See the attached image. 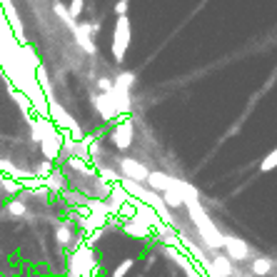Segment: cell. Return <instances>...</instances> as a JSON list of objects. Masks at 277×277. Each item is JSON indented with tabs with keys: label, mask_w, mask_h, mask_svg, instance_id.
Segmentation results:
<instances>
[{
	"label": "cell",
	"mask_w": 277,
	"mask_h": 277,
	"mask_svg": "<svg viewBox=\"0 0 277 277\" xmlns=\"http://www.w3.org/2000/svg\"><path fill=\"white\" fill-rule=\"evenodd\" d=\"M53 8H55V13L60 15V20H63V23H65V25H68V28H70V30L75 33V30H78V23H75V18L70 15V10H68V8H65L63 3H55Z\"/></svg>",
	"instance_id": "obj_8"
},
{
	"label": "cell",
	"mask_w": 277,
	"mask_h": 277,
	"mask_svg": "<svg viewBox=\"0 0 277 277\" xmlns=\"http://www.w3.org/2000/svg\"><path fill=\"white\" fill-rule=\"evenodd\" d=\"M40 142H43L45 157H48V160H55L58 152H60V135H58V130H53L50 125H45V135L40 138Z\"/></svg>",
	"instance_id": "obj_4"
},
{
	"label": "cell",
	"mask_w": 277,
	"mask_h": 277,
	"mask_svg": "<svg viewBox=\"0 0 277 277\" xmlns=\"http://www.w3.org/2000/svg\"><path fill=\"white\" fill-rule=\"evenodd\" d=\"M133 135H135V128H133V120H120L113 130V142L118 150H128L133 145Z\"/></svg>",
	"instance_id": "obj_3"
},
{
	"label": "cell",
	"mask_w": 277,
	"mask_h": 277,
	"mask_svg": "<svg viewBox=\"0 0 277 277\" xmlns=\"http://www.w3.org/2000/svg\"><path fill=\"white\" fill-rule=\"evenodd\" d=\"M128 48H130V18L128 15H118L115 30H113V60L123 63Z\"/></svg>",
	"instance_id": "obj_1"
},
{
	"label": "cell",
	"mask_w": 277,
	"mask_h": 277,
	"mask_svg": "<svg viewBox=\"0 0 277 277\" xmlns=\"http://www.w3.org/2000/svg\"><path fill=\"white\" fill-rule=\"evenodd\" d=\"M147 182H150V187L157 190V192H167V190H175V187H177V180H175V177H167V175H162V172H150Z\"/></svg>",
	"instance_id": "obj_6"
},
{
	"label": "cell",
	"mask_w": 277,
	"mask_h": 277,
	"mask_svg": "<svg viewBox=\"0 0 277 277\" xmlns=\"http://www.w3.org/2000/svg\"><path fill=\"white\" fill-rule=\"evenodd\" d=\"M93 105L98 108V113H100L105 120H115V118H118V110H115V103H113L110 93H95V95H93Z\"/></svg>",
	"instance_id": "obj_5"
},
{
	"label": "cell",
	"mask_w": 277,
	"mask_h": 277,
	"mask_svg": "<svg viewBox=\"0 0 277 277\" xmlns=\"http://www.w3.org/2000/svg\"><path fill=\"white\" fill-rule=\"evenodd\" d=\"M125 10H128V0H118L115 13H118V15H125Z\"/></svg>",
	"instance_id": "obj_13"
},
{
	"label": "cell",
	"mask_w": 277,
	"mask_h": 277,
	"mask_svg": "<svg viewBox=\"0 0 277 277\" xmlns=\"http://www.w3.org/2000/svg\"><path fill=\"white\" fill-rule=\"evenodd\" d=\"M252 272H255V275H267V272H270V260L257 257V260L252 262Z\"/></svg>",
	"instance_id": "obj_10"
},
{
	"label": "cell",
	"mask_w": 277,
	"mask_h": 277,
	"mask_svg": "<svg viewBox=\"0 0 277 277\" xmlns=\"http://www.w3.org/2000/svg\"><path fill=\"white\" fill-rule=\"evenodd\" d=\"M225 247H227L230 257H235V260H245V257L250 255L247 245H245L240 237H225Z\"/></svg>",
	"instance_id": "obj_7"
},
{
	"label": "cell",
	"mask_w": 277,
	"mask_h": 277,
	"mask_svg": "<svg viewBox=\"0 0 277 277\" xmlns=\"http://www.w3.org/2000/svg\"><path fill=\"white\" fill-rule=\"evenodd\" d=\"M83 8H85V0H70V5H68V10H70L73 18H80V15H83Z\"/></svg>",
	"instance_id": "obj_11"
},
{
	"label": "cell",
	"mask_w": 277,
	"mask_h": 277,
	"mask_svg": "<svg viewBox=\"0 0 277 277\" xmlns=\"http://www.w3.org/2000/svg\"><path fill=\"white\" fill-rule=\"evenodd\" d=\"M98 88H100V93H113L115 80H110V78H98Z\"/></svg>",
	"instance_id": "obj_12"
},
{
	"label": "cell",
	"mask_w": 277,
	"mask_h": 277,
	"mask_svg": "<svg viewBox=\"0 0 277 277\" xmlns=\"http://www.w3.org/2000/svg\"><path fill=\"white\" fill-rule=\"evenodd\" d=\"M120 172L125 180H135V182H142L150 177V170L133 157H120Z\"/></svg>",
	"instance_id": "obj_2"
},
{
	"label": "cell",
	"mask_w": 277,
	"mask_h": 277,
	"mask_svg": "<svg viewBox=\"0 0 277 277\" xmlns=\"http://www.w3.org/2000/svg\"><path fill=\"white\" fill-rule=\"evenodd\" d=\"M275 167H277V147L260 162V172H270V170H275Z\"/></svg>",
	"instance_id": "obj_9"
}]
</instances>
